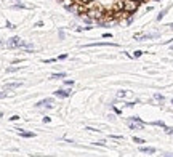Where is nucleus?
Masks as SVG:
<instances>
[{"label":"nucleus","mask_w":173,"mask_h":157,"mask_svg":"<svg viewBox=\"0 0 173 157\" xmlns=\"http://www.w3.org/2000/svg\"><path fill=\"white\" fill-rule=\"evenodd\" d=\"M140 7V2H136V0H124V11L130 13V15H133Z\"/></svg>","instance_id":"obj_1"},{"label":"nucleus","mask_w":173,"mask_h":157,"mask_svg":"<svg viewBox=\"0 0 173 157\" xmlns=\"http://www.w3.org/2000/svg\"><path fill=\"white\" fill-rule=\"evenodd\" d=\"M21 44H23V42H21V39L19 37H11L10 40H8V47L10 48H15V47H21Z\"/></svg>","instance_id":"obj_2"},{"label":"nucleus","mask_w":173,"mask_h":157,"mask_svg":"<svg viewBox=\"0 0 173 157\" xmlns=\"http://www.w3.org/2000/svg\"><path fill=\"white\" fill-rule=\"evenodd\" d=\"M51 103H53V99H51V98H47V99H42V101H38V103H37L35 106H37V107H42V106L51 107V106H53Z\"/></svg>","instance_id":"obj_3"},{"label":"nucleus","mask_w":173,"mask_h":157,"mask_svg":"<svg viewBox=\"0 0 173 157\" xmlns=\"http://www.w3.org/2000/svg\"><path fill=\"white\" fill-rule=\"evenodd\" d=\"M85 47H115V44H109V42H99V44H88V45H84Z\"/></svg>","instance_id":"obj_4"},{"label":"nucleus","mask_w":173,"mask_h":157,"mask_svg":"<svg viewBox=\"0 0 173 157\" xmlns=\"http://www.w3.org/2000/svg\"><path fill=\"white\" fill-rule=\"evenodd\" d=\"M71 95V90H58V92H55V96H58V98H68Z\"/></svg>","instance_id":"obj_5"},{"label":"nucleus","mask_w":173,"mask_h":157,"mask_svg":"<svg viewBox=\"0 0 173 157\" xmlns=\"http://www.w3.org/2000/svg\"><path fill=\"white\" fill-rule=\"evenodd\" d=\"M21 82H13V83H7L5 85V90H15V88H19L21 87Z\"/></svg>","instance_id":"obj_6"},{"label":"nucleus","mask_w":173,"mask_h":157,"mask_svg":"<svg viewBox=\"0 0 173 157\" xmlns=\"http://www.w3.org/2000/svg\"><path fill=\"white\" fill-rule=\"evenodd\" d=\"M18 133H19V136H23V138H34V136H35V135L31 133V132H23V130H19Z\"/></svg>","instance_id":"obj_7"},{"label":"nucleus","mask_w":173,"mask_h":157,"mask_svg":"<svg viewBox=\"0 0 173 157\" xmlns=\"http://www.w3.org/2000/svg\"><path fill=\"white\" fill-rule=\"evenodd\" d=\"M140 151L144 152V154H154V152H155L154 148H140Z\"/></svg>","instance_id":"obj_8"},{"label":"nucleus","mask_w":173,"mask_h":157,"mask_svg":"<svg viewBox=\"0 0 173 157\" xmlns=\"http://www.w3.org/2000/svg\"><path fill=\"white\" fill-rule=\"evenodd\" d=\"M114 10H115V11H124V2H117V3L114 5Z\"/></svg>","instance_id":"obj_9"},{"label":"nucleus","mask_w":173,"mask_h":157,"mask_svg":"<svg viewBox=\"0 0 173 157\" xmlns=\"http://www.w3.org/2000/svg\"><path fill=\"white\" fill-rule=\"evenodd\" d=\"M66 72H56V74H51V79H64Z\"/></svg>","instance_id":"obj_10"},{"label":"nucleus","mask_w":173,"mask_h":157,"mask_svg":"<svg viewBox=\"0 0 173 157\" xmlns=\"http://www.w3.org/2000/svg\"><path fill=\"white\" fill-rule=\"evenodd\" d=\"M167 11H168V8H165V10H162L160 13H159V16H157V21H160V19H162V18H164V16L167 15Z\"/></svg>","instance_id":"obj_11"},{"label":"nucleus","mask_w":173,"mask_h":157,"mask_svg":"<svg viewBox=\"0 0 173 157\" xmlns=\"http://www.w3.org/2000/svg\"><path fill=\"white\" fill-rule=\"evenodd\" d=\"M154 98L157 99V101H164V96H162L160 93H155V95H154Z\"/></svg>","instance_id":"obj_12"},{"label":"nucleus","mask_w":173,"mask_h":157,"mask_svg":"<svg viewBox=\"0 0 173 157\" xmlns=\"http://www.w3.org/2000/svg\"><path fill=\"white\" fill-rule=\"evenodd\" d=\"M141 55H143V51H141V50H136L135 53H133V58H140Z\"/></svg>","instance_id":"obj_13"},{"label":"nucleus","mask_w":173,"mask_h":157,"mask_svg":"<svg viewBox=\"0 0 173 157\" xmlns=\"http://www.w3.org/2000/svg\"><path fill=\"white\" fill-rule=\"evenodd\" d=\"M133 141H135V143H138V144H143V143H144V139H141V138H138V136H135V138H133Z\"/></svg>","instance_id":"obj_14"},{"label":"nucleus","mask_w":173,"mask_h":157,"mask_svg":"<svg viewBox=\"0 0 173 157\" xmlns=\"http://www.w3.org/2000/svg\"><path fill=\"white\" fill-rule=\"evenodd\" d=\"M125 95H127V92H125V90H120V92L117 93V96H119V98H124Z\"/></svg>","instance_id":"obj_15"},{"label":"nucleus","mask_w":173,"mask_h":157,"mask_svg":"<svg viewBox=\"0 0 173 157\" xmlns=\"http://www.w3.org/2000/svg\"><path fill=\"white\" fill-rule=\"evenodd\" d=\"M18 69H19V67H8V69H7V72H16Z\"/></svg>","instance_id":"obj_16"},{"label":"nucleus","mask_w":173,"mask_h":157,"mask_svg":"<svg viewBox=\"0 0 173 157\" xmlns=\"http://www.w3.org/2000/svg\"><path fill=\"white\" fill-rule=\"evenodd\" d=\"M84 21H85V24H91V23H93V19H91V18H88V16H87V18H84Z\"/></svg>","instance_id":"obj_17"},{"label":"nucleus","mask_w":173,"mask_h":157,"mask_svg":"<svg viewBox=\"0 0 173 157\" xmlns=\"http://www.w3.org/2000/svg\"><path fill=\"white\" fill-rule=\"evenodd\" d=\"M64 83H66V85H68V87H71V85H74V80H66Z\"/></svg>","instance_id":"obj_18"},{"label":"nucleus","mask_w":173,"mask_h":157,"mask_svg":"<svg viewBox=\"0 0 173 157\" xmlns=\"http://www.w3.org/2000/svg\"><path fill=\"white\" fill-rule=\"evenodd\" d=\"M7 98V92H0V99H3Z\"/></svg>","instance_id":"obj_19"},{"label":"nucleus","mask_w":173,"mask_h":157,"mask_svg":"<svg viewBox=\"0 0 173 157\" xmlns=\"http://www.w3.org/2000/svg\"><path fill=\"white\" fill-rule=\"evenodd\" d=\"M154 125H159V127H164V128H165V123H164V122H154Z\"/></svg>","instance_id":"obj_20"},{"label":"nucleus","mask_w":173,"mask_h":157,"mask_svg":"<svg viewBox=\"0 0 173 157\" xmlns=\"http://www.w3.org/2000/svg\"><path fill=\"white\" fill-rule=\"evenodd\" d=\"M135 104H136V103H125V106H127V107H133Z\"/></svg>","instance_id":"obj_21"},{"label":"nucleus","mask_w":173,"mask_h":157,"mask_svg":"<svg viewBox=\"0 0 173 157\" xmlns=\"http://www.w3.org/2000/svg\"><path fill=\"white\" fill-rule=\"evenodd\" d=\"M68 58V55H61V56H58V60H66Z\"/></svg>","instance_id":"obj_22"},{"label":"nucleus","mask_w":173,"mask_h":157,"mask_svg":"<svg viewBox=\"0 0 173 157\" xmlns=\"http://www.w3.org/2000/svg\"><path fill=\"white\" fill-rule=\"evenodd\" d=\"M10 120H19V116H13V117H10Z\"/></svg>","instance_id":"obj_23"},{"label":"nucleus","mask_w":173,"mask_h":157,"mask_svg":"<svg viewBox=\"0 0 173 157\" xmlns=\"http://www.w3.org/2000/svg\"><path fill=\"white\" fill-rule=\"evenodd\" d=\"M103 37H106V39H109V37H112V34H109V32H106Z\"/></svg>","instance_id":"obj_24"},{"label":"nucleus","mask_w":173,"mask_h":157,"mask_svg":"<svg viewBox=\"0 0 173 157\" xmlns=\"http://www.w3.org/2000/svg\"><path fill=\"white\" fill-rule=\"evenodd\" d=\"M165 157H173V155L171 154H165Z\"/></svg>","instance_id":"obj_25"},{"label":"nucleus","mask_w":173,"mask_h":157,"mask_svg":"<svg viewBox=\"0 0 173 157\" xmlns=\"http://www.w3.org/2000/svg\"><path fill=\"white\" fill-rule=\"evenodd\" d=\"M170 29H173V24H170Z\"/></svg>","instance_id":"obj_26"},{"label":"nucleus","mask_w":173,"mask_h":157,"mask_svg":"<svg viewBox=\"0 0 173 157\" xmlns=\"http://www.w3.org/2000/svg\"><path fill=\"white\" fill-rule=\"evenodd\" d=\"M136 2H141V0H136Z\"/></svg>","instance_id":"obj_27"},{"label":"nucleus","mask_w":173,"mask_h":157,"mask_svg":"<svg viewBox=\"0 0 173 157\" xmlns=\"http://www.w3.org/2000/svg\"><path fill=\"white\" fill-rule=\"evenodd\" d=\"M171 104H173V99H171Z\"/></svg>","instance_id":"obj_28"}]
</instances>
